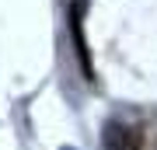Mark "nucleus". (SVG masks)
<instances>
[{
    "label": "nucleus",
    "mask_w": 157,
    "mask_h": 150,
    "mask_svg": "<svg viewBox=\"0 0 157 150\" xmlns=\"http://www.w3.org/2000/svg\"><path fill=\"white\" fill-rule=\"evenodd\" d=\"M101 143H105V150H140L143 136L140 129L119 122V119H112V122H105V133H101Z\"/></svg>",
    "instance_id": "obj_1"
},
{
    "label": "nucleus",
    "mask_w": 157,
    "mask_h": 150,
    "mask_svg": "<svg viewBox=\"0 0 157 150\" xmlns=\"http://www.w3.org/2000/svg\"><path fill=\"white\" fill-rule=\"evenodd\" d=\"M87 0H73V11H70V32H73V45H77V56H80V67H84L87 80H94V70H91V60H87V45H84V32H80V14H84Z\"/></svg>",
    "instance_id": "obj_2"
}]
</instances>
